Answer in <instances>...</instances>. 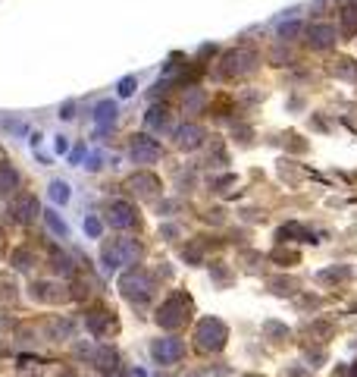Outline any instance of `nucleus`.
Returning a JSON list of instances; mask_svg holds the SVG:
<instances>
[{
    "label": "nucleus",
    "mask_w": 357,
    "mask_h": 377,
    "mask_svg": "<svg viewBox=\"0 0 357 377\" xmlns=\"http://www.w3.org/2000/svg\"><path fill=\"white\" fill-rule=\"evenodd\" d=\"M0 239H3V230H0Z\"/></svg>",
    "instance_id": "obj_43"
},
{
    "label": "nucleus",
    "mask_w": 357,
    "mask_h": 377,
    "mask_svg": "<svg viewBox=\"0 0 357 377\" xmlns=\"http://www.w3.org/2000/svg\"><path fill=\"white\" fill-rule=\"evenodd\" d=\"M44 220H48V226H50V230H54V233H57V236H69V226H66V223H63V220H60V217H57V214H54V211H48V214H44Z\"/></svg>",
    "instance_id": "obj_30"
},
{
    "label": "nucleus",
    "mask_w": 357,
    "mask_h": 377,
    "mask_svg": "<svg viewBox=\"0 0 357 377\" xmlns=\"http://www.w3.org/2000/svg\"><path fill=\"white\" fill-rule=\"evenodd\" d=\"M213 274H216V280H220V283H226V280H229V270H222L220 264H216V268H213Z\"/></svg>",
    "instance_id": "obj_35"
},
{
    "label": "nucleus",
    "mask_w": 357,
    "mask_h": 377,
    "mask_svg": "<svg viewBox=\"0 0 357 377\" xmlns=\"http://www.w3.org/2000/svg\"><path fill=\"white\" fill-rule=\"evenodd\" d=\"M116 120V104L113 101H104V104H97V110H95V123L101 126V129H107L110 123Z\"/></svg>",
    "instance_id": "obj_19"
},
{
    "label": "nucleus",
    "mask_w": 357,
    "mask_h": 377,
    "mask_svg": "<svg viewBox=\"0 0 357 377\" xmlns=\"http://www.w3.org/2000/svg\"><path fill=\"white\" fill-rule=\"evenodd\" d=\"M276 239L279 242H289V239H301V242H317L313 239V233H307L304 226H298V223H289V226H282L276 233Z\"/></svg>",
    "instance_id": "obj_18"
},
{
    "label": "nucleus",
    "mask_w": 357,
    "mask_h": 377,
    "mask_svg": "<svg viewBox=\"0 0 357 377\" xmlns=\"http://www.w3.org/2000/svg\"><path fill=\"white\" fill-rule=\"evenodd\" d=\"M351 377H357V362H354V365H351Z\"/></svg>",
    "instance_id": "obj_40"
},
{
    "label": "nucleus",
    "mask_w": 357,
    "mask_h": 377,
    "mask_svg": "<svg viewBox=\"0 0 357 377\" xmlns=\"http://www.w3.org/2000/svg\"><path fill=\"white\" fill-rule=\"evenodd\" d=\"M342 32L348 35H357V3H348V7L342 10Z\"/></svg>",
    "instance_id": "obj_20"
},
{
    "label": "nucleus",
    "mask_w": 357,
    "mask_h": 377,
    "mask_svg": "<svg viewBox=\"0 0 357 377\" xmlns=\"http://www.w3.org/2000/svg\"><path fill=\"white\" fill-rule=\"evenodd\" d=\"M107 220L113 230H132V226L138 223V211L128 201H113L107 211Z\"/></svg>",
    "instance_id": "obj_8"
},
{
    "label": "nucleus",
    "mask_w": 357,
    "mask_h": 377,
    "mask_svg": "<svg viewBox=\"0 0 357 377\" xmlns=\"http://www.w3.org/2000/svg\"><path fill=\"white\" fill-rule=\"evenodd\" d=\"M38 199H35V195H19V199L13 201V205H10V217L16 220V223H32L35 217H38Z\"/></svg>",
    "instance_id": "obj_9"
},
{
    "label": "nucleus",
    "mask_w": 357,
    "mask_h": 377,
    "mask_svg": "<svg viewBox=\"0 0 357 377\" xmlns=\"http://www.w3.org/2000/svg\"><path fill=\"white\" fill-rule=\"evenodd\" d=\"M323 358H326V349H317V352L310 349V352H307V362H310V368H313V362H323Z\"/></svg>",
    "instance_id": "obj_34"
},
{
    "label": "nucleus",
    "mask_w": 357,
    "mask_h": 377,
    "mask_svg": "<svg viewBox=\"0 0 357 377\" xmlns=\"http://www.w3.org/2000/svg\"><path fill=\"white\" fill-rule=\"evenodd\" d=\"M226 340H229V327H226L220 318H204V321H197L195 346L201 352H220L222 346H226Z\"/></svg>",
    "instance_id": "obj_4"
},
{
    "label": "nucleus",
    "mask_w": 357,
    "mask_h": 377,
    "mask_svg": "<svg viewBox=\"0 0 357 377\" xmlns=\"http://www.w3.org/2000/svg\"><path fill=\"white\" fill-rule=\"evenodd\" d=\"M244 377H263V374H244Z\"/></svg>",
    "instance_id": "obj_41"
},
{
    "label": "nucleus",
    "mask_w": 357,
    "mask_h": 377,
    "mask_svg": "<svg viewBox=\"0 0 357 377\" xmlns=\"http://www.w3.org/2000/svg\"><path fill=\"white\" fill-rule=\"evenodd\" d=\"M270 289L276 295H295L298 293V280H291V277H279V280H270Z\"/></svg>",
    "instance_id": "obj_21"
},
{
    "label": "nucleus",
    "mask_w": 357,
    "mask_h": 377,
    "mask_svg": "<svg viewBox=\"0 0 357 377\" xmlns=\"http://www.w3.org/2000/svg\"><path fill=\"white\" fill-rule=\"evenodd\" d=\"M132 377H148V374H144L142 368H135V371H132Z\"/></svg>",
    "instance_id": "obj_39"
},
{
    "label": "nucleus",
    "mask_w": 357,
    "mask_h": 377,
    "mask_svg": "<svg viewBox=\"0 0 357 377\" xmlns=\"http://www.w3.org/2000/svg\"><path fill=\"white\" fill-rule=\"evenodd\" d=\"M207 138V132H204V126H197V123H185V126H179L175 129V145L179 148H197V145Z\"/></svg>",
    "instance_id": "obj_12"
},
{
    "label": "nucleus",
    "mask_w": 357,
    "mask_h": 377,
    "mask_svg": "<svg viewBox=\"0 0 357 377\" xmlns=\"http://www.w3.org/2000/svg\"><path fill=\"white\" fill-rule=\"evenodd\" d=\"M32 295H35V302H48V305H57V302L69 299L66 286H60V283H48V280L32 283Z\"/></svg>",
    "instance_id": "obj_11"
},
{
    "label": "nucleus",
    "mask_w": 357,
    "mask_h": 377,
    "mask_svg": "<svg viewBox=\"0 0 357 377\" xmlns=\"http://www.w3.org/2000/svg\"><path fill=\"white\" fill-rule=\"evenodd\" d=\"M85 230L97 239V236H101V220H97V217H88V220H85Z\"/></svg>",
    "instance_id": "obj_33"
},
{
    "label": "nucleus",
    "mask_w": 357,
    "mask_h": 377,
    "mask_svg": "<svg viewBox=\"0 0 357 377\" xmlns=\"http://www.w3.org/2000/svg\"><path fill=\"white\" fill-rule=\"evenodd\" d=\"M270 261H276L282 268H291V264H298V252L295 248H276V252L270 255Z\"/></svg>",
    "instance_id": "obj_23"
},
{
    "label": "nucleus",
    "mask_w": 357,
    "mask_h": 377,
    "mask_svg": "<svg viewBox=\"0 0 357 377\" xmlns=\"http://www.w3.org/2000/svg\"><path fill=\"white\" fill-rule=\"evenodd\" d=\"M148 126H151V129H166V126H169V113H166V110H160V107H154L148 113Z\"/></svg>",
    "instance_id": "obj_26"
},
{
    "label": "nucleus",
    "mask_w": 357,
    "mask_h": 377,
    "mask_svg": "<svg viewBox=\"0 0 357 377\" xmlns=\"http://www.w3.org/2000/svg\"><path fill=\"white\" fill-rule=\"evenodd\" d=\"M138 255H142V242L138 239H113L104 246L101 261L107 270H119V268H126V264H135Z\"/></svg>",
    "instance_id": "obj_3"
},
{
    "label": "nucleus",
    "mask_w": 357,
    "mask_h": 377,
    "mask_svg": "<svg viewBox=\"0 0 357 377\" xmlns=\"http://www.w3.org/2000/svg\"><path fill=\"white\" fill-rule=\"evenodd\" d=\"M189 377H204V374H189Z\"/></svg>",
    "instance_id": "obj_42"
},
{
    "label": "nucleus",
    "mask_w": 357,
    "mask_h": 377,
    "mask_svg": "<svg viewBox=\"0 0 357 377\" xmlns=\"http://www.w3.org/2000/svg\"><path fill=\"white\" fill-rule=\"evenodd\" d=\"M132 85H135V79H122V95H132Z\"/></svg>",
    "instance_id": "obj_36"
},
{
    "label": "nucleus",
    "mask_w": 357,
    "mask_h": 377,
    "mask_svg": "<svg viewBox=\"0 0 357 377\" xmlns=\"http://www.w3.org/2000/svg\"><path fill=\"white\" fill-rule=\"evenodd\" d=\"M351 270L348 268H329V270H320V283H336V280H345V277H348Z\"/></svg>",
    "instance_id": "obj_29"
},
{
    "label": "nucleus",
    "mask_w": 357,
    "mask_h": 377,
    "mask_svg": "<svg viewBox=\"0 0 357 377\" xmlns=\"http://www.w3.org/2000/svg\"><path fill=\"white\" fill-rule=\"evenodd\" d=\"M201 104H204V95H201V91H191V98L185 95V110H197Z\"/></svg>",
    "instance_id": "obj_32"
},
{
    "label": "nucleus",
    "mask_w": 357,
    "mask_h": 377,
    "mask_svg": "<svg viewBox=\"0 0 357 377\" xmlns=\"http://www.w3.org/2000/svg\"><path fill=\"white\" fill-rule=\"evenodd\" d=\"M151 356H154L157 365H175V362H182L185 343L175 340V336H160V340L151 343Z\"/></svg>",
    "instance_id": "obj_6"
},
{
    "label": "nucleus",
    "mask_w": 357,
    "mask_h": 377,
    "mask_svg": "<svg viewBox=\"0 0 357 377\" xmlns=\"http://www.w3.org/2000/svg\"><path fill=\"white\" fill-rule=\"evenodd\" d=\"M257 66V54L251 48H238V50H229V54L222 57L220 63V75L222 79H235V75H244Z\"/></svg>",
    "instance_id": "obj_5"
},
{
    "label": "nucleus",
    "mask_w": 357,
    "mask_h": 377,
    "mask_svg": "<svg viewBox=\"0 0 357 377\" xmlns=\"http://www.w3.org/2000/svg\"><path fill=\"white\" fill-rule=\"evenodd\" d=\"M191 309H195V302H191L189 293H173L169 299H163V305L157 309V324H160L163 330H179L189 324L191 318Z\"/></svg>",
    "instance_id": "obj_1"
},
{
    "label": "nucleus",
    "mask_w": 357,
    "mask_h": 377,
    "mask_svg": "<svg viewBox=\"0 0 357 377\" xmlns=\"http://www.w3.org/2000/svg\"><path fill=\"white\" fill-rule=\"evenodd\" d=\"M85 327L95 336H110L116 330V318L110 315L104 305H95V309H88V315H85Z\"/></svg>",
    "instance_id": "obj_7"
},
{
    "label": "nucleus",
    "mask_w": 357,
    "mask_h": 377,
    "mask_svg": "<svg viewBox=\"0 0 357 377\" xmlns=\"http://www.w3.org/2000/svg\"><path fill=\"white\" fill-rule=\"evenodd\" d=\"M119 293L126 295L132 305H148L151 299H154V293H157V280L148 274L144 268H132V270H126L122 274V280H119Z\"/></svg>",
    "instance_id": "obj_2"
},
{
    "label": "nucleus",
    "mask_w": 357,
    "mask_h": 377,
    "mask_svg": "<svg viewBox=\"0 0 357 377\" xmlns=\"http://www.w3.org/2000/svg\"><path fill=\"white\" fill-rule=\"evenodd\" d=\"M289 377H307V368H291Z\"/></svg>",
    "instance_id": "obj_37"
},
{
    "label": "nucleus",
    "mask_w": 357,
    "mask_h": 377,
    "mask_svg": "<svg viewBox=\"0 0 357 377\" xmlns=\"http://www.w3.org/2000/svg\"><path fill=\"white\" fill-rule=\"evenodd\" d=\"M128 189L135 195H142V199H154L157 189H160V179H157L154 173H138V176L128 179Z\"/></svg>",
    "instance_id": "obj_14"
},
{
    "label": "nucleus",
    "mask_w": 357,
    "mask_h": 377,
    "mask_svg": "<svg viewBox=\"0 0 357 377\" xmlns=\"http://www.w3.org/2000/svg\"><path fill=\"white\" fill-rule=\"evenodd\" d=\"M50 199H54L57 205H60V201L66 205L69 201V185L63 183V179H54V183H50Z\"/></svg>",
    "instance_id": "obj_27"
},
{
    "label": "nucleus",
    "mask_w": 357,
    "mask_h": 377,
    "mask_svg": "<svg viewBox=\"0 0 357 377\" xmlns=\"http://www.w3.org/2000/svg\"><path fill=\"white\" fill-rule=\"evenodd\" d=\"M50 268H54L57 274H63V277H73V274H75L73 258H69L66 252H60L57 246H50Z\"/></svg>",
    "instance_id": "obj_16"
},
{
    "label": "nucleus",
    "mask_w": 357,
    "mask_h": 377,
    "mask_svg": "<svg viewBox=\"0 0 357 377\" xmlns=\"http://www.w3.org/2000/svg\"><path fill=\"white\" fill-rule=\"evenodd\" d=\"M336 26H326V22H317V26H310L307 28V38H310V44L317 50H326V48H332L336 44Z\"/></svg>",
    "instance_id": "obj_13"
},
{
    "label": "nucleus",
    "mask_w": 357,
    "mask_h": 377,
    "mask_svg": "<svg viewBox=\"0 0 357 377\" xmlns=\"http://www.w3.org/2000/svg\"><path fill=\"white\" fill-rule=\"evenodd\" d=\"M91 365H95L97 371H104V374H113V371L119 368V352H116L113 346H101V349H95V356H91Z\"/></svg>",
    "instance_id": "obj_15"
},
{
    "label": "nucleus",
    "mask_w": 357,
    "mask_h": 377,
    "mask_svg": "<svg viewBox=\"0 0 357 377\" xmlns=\"http://www.w3.org/2000/svg\"><path fill=\"white\" fill-rule=\"evenodd\" d=\"M182 255H185V261H189V264H201V261H204V242L195 239L191 246H185Z\"/></svg>",
    "instance_id": "obj_25"
},
{
    "label": "nucleus",
    "mask_w": 357,
    "mask_h": 377,
    "mask_svg": "<svg viewBox=\"0 0 357 377\" xmlns=\"http://www.w3.org/2000/svg\"><path fill=\"white\" fill-rule=\"evenodd\" d=\"M263 333L273 336V340H289V327L279 321H263Z\"/></svg>",
    "instance_id": "obj_24"
},
{
    "label": "nucleus",
    "mask_w": 357,
    "mask_h": 377,
    "mask_svg": "<svg viewBox=\"0 0 357 377\" xmlns=\"http://www.w3.org/2000/svg\"><path fill=\"white\" fill-rule=\"evenodd\" d=\"M329 333H332V324H323V321L310 324V336H320V340H326Z\"/></svg>",
    "instance_id": "obj_31"
},
{
    "label": "nucleus",
    "mask_w": 357,
    "mask_h": 377,
    "mask_svg": "<svg viewBox=\"0 0 357 377\" xmlns=\"http://www.w3.org/2000/svg\"><path fill=\"white\" fill-rule=\"evenodd\" d=\"M16 185H19V173L13 170V164H0V195L16 192Z\"/></svg>",
    "instance_id": "obj_17"
},
{
    "label": "nucleus",
    "mask_w": 357,
    "mask_h": 377,
    "mask_svg": "<svg viewBox=\"0 0 357 377\" xmlns=\"http://www.w3.org/2000/svg\"><path fill=\"white\" fill-rule=\"evenodd\" d=\"M132 158H135V164H154V160L160 158V145H157V138L135 136V142H132Z\"/></svg>",
    "instance_id": "obj_10"
},
{
    "label": "nucleus",
    "mask_w": 357,
    "mask_h": 377,
    "mask_svg": "<svg viewBox=\"0 0 357 377\" xmlns=\"http://www.w3.org/2000/svg\"><path fill=\"white\" fill-rule=\"evenodd\" d=\"M107 377H128V374H126V371H122V368H116L113 374H107Z\"/></svg>",
    "instance_id": "obj_38"
},
{
    "label": "nucleus",
    "mask_w": 357,
    "mask_h": 377,
    "mask_svg": "<svg viewBox=\"0 0 357 377\" xmlns=\"http://www.w3.org/2000/svg\"><path fill=\"white\" fill-rule=\"evenodd\" d=\"M13 264H16V270H28L35 264V252H32V248H16V252H13Z\"/></svg>",
    "instance_id": "obj_22"
},
{
    "label": "nucleus",
    "mask_w": 357,
    "mask_h": 377,
    "mask_svg": "<svg viewBox=\"0 0 357 377\" xmlns=\"http://www.w3.org/2000/svg\"><path fill=\"white\" fill-rule=\"evenodd\" d=\"M63 336H73V324L69 321H50V340H63Z\"/></svg>",
    "instance_id": "obj_28"
}]
</instances>
